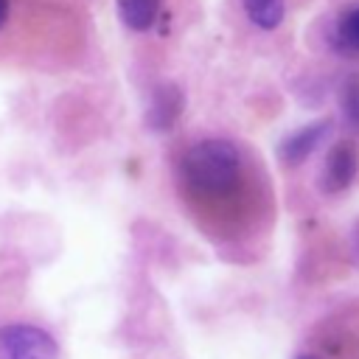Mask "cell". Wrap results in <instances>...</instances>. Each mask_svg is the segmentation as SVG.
I'll list each match as a JSON object with an SVG mask.
<instances>
[{"mask_svg":"<svg viewBox=\"0 0 359 359\" xmlns=\"http://www.w3.org/2000/svg\"><path fill=\"white\" fill-rule=\"evenodd\" d=\"M244 11L252 25L272 31L283 20V0H244Z\"/></svg>","mask_w":359,"mask_h":359,"instance_id":"obj_7","label":"cell"},{"mask_svg":"<svg viewBox=\"0 0 359 359\" xmlns=\"http://www.w3.org/2000/svg\"><path fill=\"white\" fill-rule=\"evenodd\" d=\"M185 107V95L177 84H160L151 98H149V107H146V126L151 132H165L174 126V121L180 118Z\"/></svg>","mask_w":359,"mask_h":359,"instance_id":"obj_4","label":"cell"},{"mask_svg":"<svg viewBox=\"0 0 359 359\" xmlns=\"http://www.w3.org/2000/svg\"><path fill=\"white\" fill-rule=\"evenodd\" d=\"M328 129H331V118L314 121V123L297 129L294 135H289V137L280 143V157H283V163H289V165L303 163V160L320 146V140H323V135H325Z\"/></svg>","mask_w":359,"mask_h":359,"instance_id":"obj_5","label":"cell"},{"mask_svg":"<svg viewBox=\"0 0 359 359\" xmlns=\"http://www.w3.org/2000/svg\"><path fill=\"white\" fill-rule=\"evenodd\" d=\"M6 17H8V0H0V25L6 22Z\"/></svg>","mask_w":359,"mask_h":359,"instance_id":"obj_10","label":"cell"},{"mask_svg":"<svg viewBox=\"0 0 359 359\" xmlns=\"http://www.w3.org/2000/svg\"><path fill=\"white\" fill-rule=\"evenodd\" d=\"M339 104H342L348 123L359 126V76H348V81L342 84V93H339Z\"/></svg>","mask_w":359,"mask_h":359,"instance_id":"obj_8","label":"cell"},{"mask_svg":"<svg viewBox=\"0 0 359 359\" xmlns=\"http://www.w3.org/2000/svg\"><path fill=\"white\" fill-rule=\"evenodd\" d=\"M0 348L6 359H59L56 339L36 325L11 323L0 328Z\"/></svg>","mask_w":359,"mask_h":359,"instance_id":"obj_2","label":"cell"},{"mask_svg":"<svg viewBox=\"0 0 359 359\" xmlns=\"http://www.w3.org/2000/svg\"><path fill=\"white\" fill-rule=\"evenodd\" d=\"M238 149L230 140L222 137H208L199 140L196 146L188 149L185 160H182V174L185 180L205 191V194H224L236 185L238 180Z\"/></svg>","mask_w":359,"mask_h":359,"instance_id":"obj_1","label":"cell"},{"mask_svg":"<svg viewBox=\"0 0 359 359\" xmlns=\"http://www.w3.org/2000/svg\"><path fill=\"white\" fill-rule=\"evenodd\" d=\"M297 359H320V356H314V353H300Z\"/></svg>","mask_w":359,"mask_h":359,"instance_id":"obj_11","label":"cell"},{"mask_svg":"<svg viewBox=\"0 0 359 359\" xmlns=\"http://www.w3.org/2000/svg\"><path fill=\"white\" fill-rule=\"evenodd\" d=\"M157 8H160V0H118V14L132 31L151 28Z\"/></svg>","mask_w":359,"mask_h":359,"instance_id":"obj_6","label":"cell"},{"mask_svg":"<svg viewBox=\"0 0 359 359\" xmlns=\"http://www.w3.org/2000/svg\"><path fill=\"white\" fill-rule=\"evenodd\" d=\"M356 168H359L356 143H353V140H339V143H334L331 151H328L325 168H323V188H325L328 194H337V191L348 188L351 180L356 177Z\"/></svg>","mask_w":359,"mask_h":359,"instance_id":"obj_3","label":"cell"},{"mask_svg":"<svg viewBox=\"0 0 359 359\" xmlns=\"http://www.w3.org/2000/svg\"><path fill=\"white\" fill-rule=\"evenodd\" d=\"M339 36L345 45L359 50V8H353L342 22H339Z\"/></svg>","mask_w":359,"mask_h":359,"instance_id":"obj_9","label":"cell"}]
</instances>
